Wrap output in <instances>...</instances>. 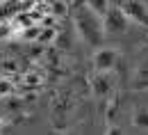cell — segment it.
Returning <instances> with one entry per match:
<instances>
[{
  "instance_id": "1",
  "label": "cell",
  "mask_w": 148,
  "mask_h": 135,
  "mask_svg": "<svg viewBox=\"0 0 148 135\" xmlns=\"http://www.w3.org/2000/svg\"><path fill=\"white\" fill-rule=\"evenodd\" d=\"M75 28L80 32V37L84 44L89 46H100L105 39V25H103V16H98L93 9H89L87 5H80L75 12Z\"/></svg>"
},
{
  "instance_id": "2",
  "label": "cell",
  "mask_w": 148,
  "mask_h": 135,
  "mask_svg": "<svg viewBox=\"0 0 148 135\" xmlns=\"http://www.w3.org/2000/svg\"><path fill=\"white\" fill-rule=\"evenodd\" d=\"M103 25H105V32H110V35H123V32H128V28H130V19L125 16V12L114 2V5H110V9L103 16Z\"/></svg>"
},
{
  "instance_id": "3",
  "label": "cell",
  "mask_w": 148,
  "mask_h": 135,
  "mask_svg": "<svg viewBox=\"0 0 148 135\" xmlns=\"http://www.w3.org/2000/svg\"><path fill=\"white\" fill-rule=\"evenodd\" d=\"M119 64V51L112 48V46H100L96 53H93V69L98 73H107L114 71Z\"/></svg>"
},
{
  "instance_id": "4",
  "label": "cell",
  "mask_w": 148,
  "mask_h": 135,
  "mask_svg": "<svg viewBox=\"0 0 148 135\" xmlns=\"http://www.w3.org/2000/svg\"><path fill=\"white\" fill-rule=\"evenodd\" d=\"M116 5L125 12V16L132 23H139V25L148 28V5L146 2H141V0H116Z\"/></svg>"
},
{
  "instance_id": "5",
  "label": "cell",
  "mask_w": 148,
  "mask_h": 135,
  "mask_svg": "<svg viewBox=\"0 0 148 135\" xmlns=\"http://www.w3.org/2000/svg\"><path fill=\"white\" fill-rule=\"evenodd\" d=\"M91 92L93 96L98 98V101H103V98H107L114 92V78H112V71L107 73H98L96 71V78H93L91 82Z\"/></svg>"
},
{
  "instance_id": "6",
  "label": "cell",
  "mask_w": 148,
  "mask_h": 135,
  "mask_svg": "<svg viewBox=\"0 0 148 135\" xmlns=\"http://www.w3.org/2000/svg\"><path fill=\"white\" fill-rule=\"evenodd\" d=\"M132 121V128L139 131V133H148V103H141L134 108V112L130 117Z\"/></svg>"
},
{
  "instance_id": "7",
  "label": "cell",
  "mask_w": 148,
  "mask_h": 135,
  "mask_svg": "<svg viewBox=\"0 0 148 135\" xmlns=\"http://www.w3.org/2000/svg\"><path fill=\"white\" fill-rule=\"evenodd\" d=\"M132 89H148V64L137 66L132 76Z\"/></svg>"
},
{
  "instance_id": "8",
  "label": "cell",
  "mask_w": 148,
  "mask_h": 135,
  "mask_svg": "<svg viewBox=\"0 0 148 135\" xmlns=\"http://www.w3.org/2000/svg\"><path fill=\"white\" fill-rule=\"evenodd\" d=\"M84 5L89 9H93L98 16H105V12L110 9V5H112V0H84Z\"/></svg>"
},
{
  "instance_id": "9",
  "label": "cell",
  "mask_w": 148,
  "mask_h": 135,
  "mask_svg": "<svg viewBox=\"0 0 148 135\" xmlns=\"http://www.w3.org/2000/svg\"><path fill=\"white\" fill-rule=\"evenodd\" d=\"M53 14L55 16H64L66 14V5L64 2H53Z\"/></svg>"
},
{
  "instance_id": "10",
  "label": "cell",
  "mask_w": 148,
  "mask_h": 135,
  "mask_svg": "<svg viewBox=\"0 0 148 135\" xmlns=\"http://www.w3.org/2000/svg\"><path fill=\"white\" fill-rule=\"evenodd\" d=\"M25 82H39V76L37 73H27V76H25Z\"/></svg>"
},
{
  "instance_id": "11",
  "label": "cell",
  "mask_w": 148,
  "mask_h": 135,
  "mask_svg": "<svg viewBox=\"0 0 148 135\" xmlns=\"http://www.w3.org/2000/svg\"><path fill=\"white\" fill-rule=\"evenodd\" d=\"M2 128H5V121H2V119H0V131H2Z\"/></svg>"
}]
</instances>
